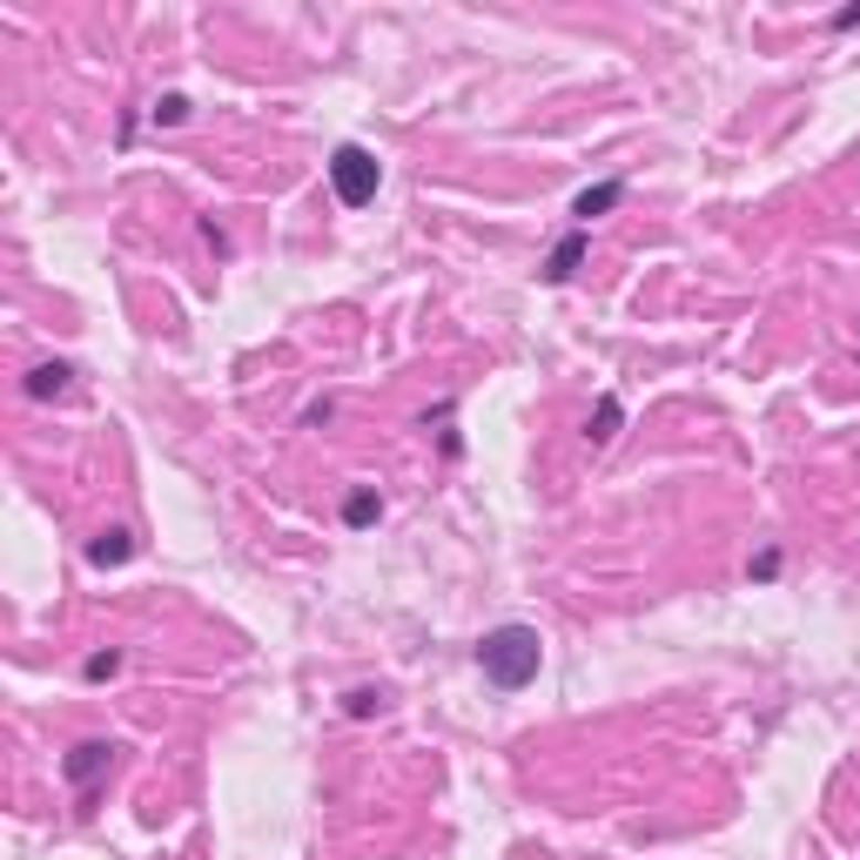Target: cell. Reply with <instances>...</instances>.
Masks as SVG:
<instances>
[{"mask_svg": "<svg viewBox=\"0 0 860 860\" xmlns=\"http://www.w3.org/2000/svg\"><path fill=\"white\" fill-rule=\"evenodd\" d=\"M538 665H545V639L532 626H497V632L478 639V672H484V685H497V693H525L538 679Z\"/></svg>", "mask_w": 860, "mask_h": 860, "instance_id": "cell-1", "label": "cell"}, {"mask_svg": "<svg viewBox=\"0 0 860 860\" xmlns=\"http://www.w3.org/2000/svg\"><path fill=\"white\" fill-rule=\"evenodd\" d=\"M323 168H329V189H336L343 209H370L377 189H384V161H377L370 148H357V141H343Z\"/></svg>", "mask_w": 860, "mask_h": 860, "instance_id": "cell-2", "label": "cell"}, {"mask_svg": "<svg viewBox=\"0 0 860 860\" xmlns=\"http://www.w3.org/2000/svg\"><path fill=\"white\" fill-rule=\"evenodd\" d=\"M115 753H122L115 740H81V746H74L67 759H61V773H67V787H74V794H95V780H102V773L115 766Z\"/></svg>", "mask_w": 860, "mask_h": 860, "instance_id": "cell-3", "label": "cell"}, {"mask_svg": "<svg viewBox=\"0 0 860 860\" xmlns=\"http://www.w3.org/2000/svg\"><path fill=\"white\" fill-rule=\"evenodd\" d=\"M585 255H591V235H585V229L558 235V242H552V255H545V283H552V290H565V283L585 270Z\"/></svg>", "mask_w": 860, "mask_h": 860, "instance_id": "cell-4", "label": "cell"}, {"mask_svg": "<svg viewBox=\"0 0 860 860\" xmlns=\"http://www.w3.org/2000/svg\"><path fill=\"white\" fill-rule=\"evenodd\" d=\"M619 423H626V403H619V397L606 390V397H598V410H591V423H585V438H591L598 451H606V444L619 438Z\"/></svg>", "mask_w": 860, "mask_h": 860, "instance_id": "cell-5", "label": "cell"}, {"mask_svg": "<svg viewBox=\"0 0 860 860\" xmlns=\"http://www.w3.org/2000/svg\"><path fill=\"white\" fill-rule=\"evenodd\" d=\"M128 558H135V538H128L122 525H108V532L88 545V565H95V571H108V565H128Z\"/></svg>", "mask_w": 860, "mask_h": 860, "instance_id": "cell-6", "label": "cell"}, {"mask_svg": "<svg viewBox=\"0 0 860 860\" xmlns=\"http://www.w3.org/2000/svg\"><path fill=\"white\" fill-rule=\"evenodd\" d=\"M619 196H626V182H598V189H578V202H571V216H578V229H585L591 216H606V209H619Z\"/></svg>", "mask_w": 860, "mask_h": 860, "instance_id": "cell-7", "label": "cell"}, {"mask_svg": "<svg viewBox=\"0 0 860 860\" xmlns=\"http://www.w3.org/2000/svg\"><path fill=\"white\" fill-rule=\"evenodd\" d=\"M67 377H74V370H67V364H34V370H28V384H21V390H28V397H34V403H48V397H61V390H67Z\"/></svg>", "mask_w": 860, "mask_h": 860, "instance_id": "cell-8", "label": "cell"}, {"mask_svg": "<svg viewBox=\"0 0 860 860\" xmlns=\"http://www.w3.org/2000/svg\"><path fill=\"white\" fill-rule=\"evenodd\" d=\"M384 518V497L377 491H350V497H343V525H350V532H370Z\"/></svg>", "mask_w": 860, "mask_h": 860, "instance_id": "cell-9", "label": "cell"}, {"mask_svg": "<svg viewBox=\"0 0 860 860\" xmlns=\"http://www.w3.org/2000/svg\"><path fill=\"white\" fill-rule=\"evenodd\" d=\"M189 122V95H161L155 102V128H182Z\"/></svg>", "mask_w": 860, "mask_h": 860, "instance_id": "cell-10", "label": "cell"}, {"mask_svg": "<svg viewBox=\"0 0 860 860\" xmlns=\"http://www.w3.org/2000/svg\"><path fill=\"white\" fill-rule=\"evenodd\" d=\"M81 672H88V679L102 685V679H115V672H122V652H95V659H88V665H81Z\"/></svg>", "mask_w": 860, "mask_h": 860, "instance_id": "cell-11", "label": "cell"}, {"mask_svg": "<svg viewBox=\"0 0 860 860\" xmlns=\"http://www.w3.org/2000/svg\"><path fill=\"white\" fill-rule=\"evenodd\" d=\"M753 578H759V585H766V578H780V552H773V545L753 558Z\"/></svg>", "mask_w": 860, "mask_h": 860, "instance_id": "cell-12", "label": "cell"}, {"mask_svg": "<svg viewBox=\"0 0 860 860\" xmlns=\"http://www.w3.org/2000/svg\"><path fill=\"white\" fill-rule=\"evenodd\" d=\"M377 713V693H350V720H370Z\"/></svg>", "mask_w": 860, "mask_h": 860, "instance_id": "cell-13", "label": "cell"}, {"mask_svg": "<svg viewBox=\"0 0 860 860\" xmlns=\"http://www.w3.org/2000/svg\"><path fill=\"white\" fill-rule=\"evenodd\" d=\"M827 28H833V34H847V28H860V8H840V14H833Z\"/></svg>", "mask_w": 860, "mask_h": 860, "instance_id": "cell-14", "label": "cell"}]
</instances>
